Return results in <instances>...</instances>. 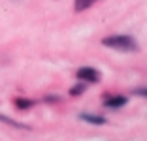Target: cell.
<instances>
[{
	"label": "cell",
	"instance_id": "1",
	"mask_svg": "<svg viewBox=\"0 0 147 141\" xmlns=\"http://www.w3.org/2000/svg\"><path fill=\"white\" fill-rule=\"evenodd\" d=\"M102 45L109 47V49H115V51H123V53H134V51H138V42H136L132 36H126V34L108 36V38L102 40Z\"/></svg>",
	"mask_w": 147,
	"mask_h": 141
},
{
	"label": "cell",
	"instance_id": "2",
	"mask_svg": "<svg viewBox=\"0 0 147 141\" xmlns=\"http://www.w3.org/2000/svg\"><path fill=\"white\" fill-rule=\"evenodd\" d=\"M78 79H81L83 83H98L100 81V72L91 66H83V68L78 70Z\"/></svg>",
	"mask_w": 147,
	"mask_h": 141
},
{
	"label": "cell",
	"instance_id": "3",
	"mask_svg": "<svg viewBox=\"0 0 147 141\" xmlns=\"http://www.w3.org/2000/svg\"><path fill=\"white\" fill-rule=\"evenodd\" d=\"M128 103V98L126 96H111V98H108L104 102V105L108 107V109H119V107L126 105Z\"/></svg>",
	"mask_w": 147,
	"mask_h": 141
},
{
	"label": "cell",
	"instance_id": "4",
	"mask_svg": "<svg viewBox=\"0 0 147 141\" xmlns=\"http://www.w3.org/2000/svg\"><path fill=\"white\" fill-rule=\"evenodd\" d=\"M79 119L85 120V122H89V124H106V119H104V117L91 115V113H81V115H79Z\"/></svg>",
	"mask_w": 147,
	"mask_h": 141
},
{
	"label": "cell",
	"instance_id": "5",
	"mask_svg": "<svg viewBox=\"0 0 147 141\" xmlns=\"http://www.w3.org/2000/svg\"><path fill=\"white\" fill-rule=\"evenodd\" d=\"M0 122H6V124H9V126H13V128H19V130H30L26 124H21V122H17V120H11V119H8V117H4V115H0Z\"/></svg>",
	"mask_w": 147,
	"mask_h": 141
},
{
	"label": "cell",
	"instance_id": "6",
	"mask_svg": "<svg viewBox=\"0 0 147 141\" xmlns=\"http://www.w3.org/2000/svg\"><path fill=\"white\" fill-rule=\"evenodd\" d=\"M94 2H98V0H76V4H74V8H76V11H83V9L91 8Z\"/></svg>",
	"mask_w": 147,
	"mask_h": 141
},
{
	"label": "cell",
	"instance_id": "7",
	"mask_svg": "<svg viewBox=\"0 0 147 141\" xmlns=\"http://www.w3.org/2000/svg\"><path fill=\"white\" fill-rule=\"evenodd\" d=\"M15 105H17L19 109H28V107H32V105H34V102H32V100L19 98V100H15Z\"/></svg>",
	"mask_w": 147,
	"mask_h": 141
},
{
	"label": "cell",
	"instance_id": "8",
	"mask_svg": "<svg viewBox=\"0 0 147 141\" xmlns=\"http://www.w3.org/2000/svg\"><path fill=\"white\" fill-rule=\"evenodd\" d=\"M85 89H87L85 85H76L72 90H70V94H72V96H79V94H83V92H85Z\"/></svg>",
	"mask_w": 147,
	"mask_h": 141
},
{
	"label": "cell",
	"instance_id": "9",
	"mask_svg": "<svg viewBox=\"0 0 147 141\" xmlns=\"http://www.w3.org/2000/svg\"><path fill=\"white\" fill-rule=\"evenodd\" d=\"M134 94H136V96H143V98H147V87H140V89H134Z\"/></svg>",
	"mask_w": 147,
	"mask_h": 141
}]
</instances>
